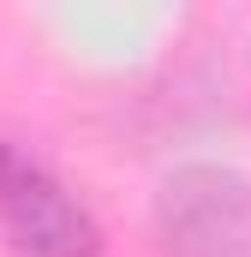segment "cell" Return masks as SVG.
Instances as JSON below:
<instances>
[{"label":"cell","instance_id":"1","mask_svg":"<svg viewBox=\"0 0 251 257\" xmlns=\"http://www.w3.org/2000/svg\"><path fill=\"white\" fill-rule=\"evenodd\" d=\"M156 257H251V180L227 162H186L156 192Z\"/></svg>","mask_w":251,"mask_h":257},{"label":"cell","instance_id":"2","mask_svg":"<svg viewBox=\"0 0 251 257\" xmlns=\"http://www.w3.org/2000/svg\"><path fill=\"white\" fill-rule=\"evenodd\" d=\"M0 233L18 257H102V221L48 162L0 138Z\"/></svg>","mask_w":251,"mask_h":257}]
</instances>
